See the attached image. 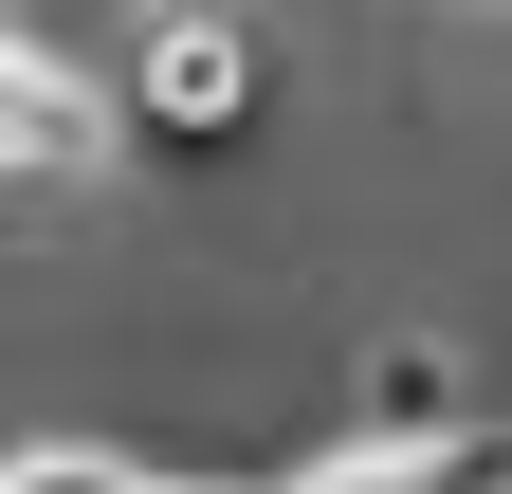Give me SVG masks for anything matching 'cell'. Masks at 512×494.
<instances>
[{
  "mask_svg": "<svg viewBox=\"0 0 512 494\" xmlns=\"http://www.w3.org/2000/svg\"><path fill=\"white\" fill-rule=\"evenodd\" d=\"M275 19H238V0H165L147 37H128V147H165V165H238L256 129H275Z\"/></svg>",
  "mask_w": 512,
  "mask_h": 494,
  "instance_id": "cell-1",
  "label": "cell"
},
{
  "mask_svg": "<svg viewBox=\"0 0 512 494\" xmlns=\"http://www.w3.org/2000/svg\"><path fill=\"white\" fill-rule=\"evenodd\" d=\"M110 129H128V92H92L55 37L0 55V165H19V202H55L74 165H110Z\"/></svg>",
  "mask_w": 512,
  "mask_h": 494,
  "instance_id": "cell-2",
  "label": "cell"
},
{
  "mask_svg": "<svg viewBox=\"0 0 512 494\" xmlns=\"http://www.w3.org/2000/svg\"><path fill=\"white\" fill-rule=\"evenodd\" d=\"M476 403H494V385H476V366L439 348V330H403V348H366V440H458Z\"/></svg>",
  "mask_w": 512,
  "mask_h": 494,
  "instance_id": "cell-3",
  "label": "cell"
},
{
  "mask_svg": "<svg viewBox=\"0 0 512 494\" xmlns=\"http://www.w3.org/2000/svg\"><path fill=\"white\" fill-rule=\"evenodd\" d=\"M0 494H165L147 458H110V440H19V476Z\"/></svg>",
  "mask_w": 512,
  "mask_h": 494,
  "instance_id": "cell-4",
  "label": "cell"
}]
</instances>
